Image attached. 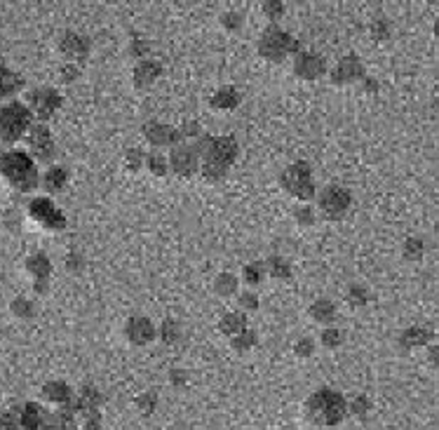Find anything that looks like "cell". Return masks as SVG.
Segmentation results:
<instances>
[{
	"label": "cell",
	"mask_w": 439,
	"mask_h": 430,
	"mask_svg": "<svg viewBox=\"0 0 439 430\" xmlns=\"http://www.w3.org/2000/svg\"><path fill=\"white\" fill-rule=\"evenodd\" d=\"M200 155V177L209 183H218L228 177L233 170L237 155H240V146L237 139L230 134L223 136H209L203 134L198 141H193Z\"/></svg>",
	"instance_id": "1"
},
{
	"label": "cell",
	"mask_w": 439,
	"mask_h": 430,
	"mask_svg": "<svg viewBox=\"0 0 439 430\" xmlns=\"http://www.w3.org/2000/svg\"><path fill=\"white\" fill-rule=\"evenodd\" d=\"M306 421L315 428H336L348 416V400L334 388H317L303 402Z\"/></svg>",
	"instance_id": "2"
},
{
	"label": "cell",
	"mask_w": 439,
	"mask_h": 430,
	"mask_svg": "<svg viewBox=\"0 0 439 430\" xmlns=\"http://www.w3.org/2000/svg\"><path fill=\"white\" fill-rule=\"evenodd\" d=\"M0 177L19 193H31V190L40 186L38 163L26 151L0 153Z\"/></svg>",
	"instance_id": "3"
},
{
	"label": "cell",
	"mask_w": 439,
	"mask_h": 430,
	"mask_svg": "<svg viewBox=\"0 0 439 430\" xmlns=\"http://www.w3.org/2000/svg\"><path fill=\"white\" fill-rule=\"evenodd\" d=\"M259 57L265 59L268 64H282L289 57L299 55V40L282 26H265L256 43Z\"/></svg>",
	"instance_id": "4"
},
{
	"label": "cell",
	"mask_w": 439,
	"mask_h": 430,
	"mask_svg": "<svg viewBox=\"0 0 439 430\" xmlns=\"http://www.w3.org/2000/svg\"><path fill=\"white\" fill-rule=\"evenodd\" d=\"M280 186L292 195L294 200H299L301 205H310L317 198V188L312 181V167L299 160L282 170L280 174Z\"/></svg>",
	"instance_id": "5"
},
{
	"label": "cell",
	"mask_w": 439,
	"mask_h": 430,
	"mask_svg": "<svg viewBox=\"0 0 439 430\" xmlns=\"http://www.w3.org/2000/svg\"><path fill=\"white\" fill-rule=\"evenodd\" d=\"M33 127V116L21 101H5L0 104V141L15 143L28 134Z\"/></svg>",
	"instance_id": "6"
},
{
	"label": "cell",
	"mask_w": 439,
	"mask_h": 430,
	"mask_svg": "<svg viewBox=\"0 0 439 430\" xmlns=\"http://www.w3.org/2000/svg\"><path fill=\"white\" fill-rule=\"evenodd\" d=\"M317 210L324 219H343L348 214V210L353 207V193L348 188L338 186V183H331V186H324L317 193Z\"/></svg>",
	"instance_id": "7"
},
{
	"label": "cell",
	"mask_w": 439,
	"mask_h": 430,
	"mask_svg": "<svg viewBox=\"0 0 439 430\" xmlns=\"http://www.w3.org/2000/svg\"><path fill=\"white\" fill-rule=\"evenodd\" d=\"M169 155V174H174L176 179H193L200 174V155L195 143L191 141H181L179 146H174Z\"/></svg>",
	"instance_id": "8"
},
{
	"label": "cell",
	"mask_w": 439,
	"mask_h": 430,
	"mask_svg": "<svg viewBox=\"0 0 439 430\" xmlns=\"http://www.w3.org/2000/svg\"><path fill=\"white\" fill-rule=\"evenodd\" d=\"M26 106L31 111L33 120H50L62 109V94L55 87H35L26 94Z\"/></svg>",
	"instance_id": "9"
},
{
	"label": "cell",
	"mask_w": 439,
	"mask_h": 430,
	"mask_svg": "<svg viewBox=\"0 0 439 430\" xmlns=\"http://www.w3.org/2000/svg\"><path fill=\"white\" fill-rule=\"evenodd\" d=\"M28 217H31L35 224H40L45 231H64L66 229V217L62 214V210L52 202L50 198H33L28 202Z\"/></svg>",
	"instance_id": "10"
},
{
	"label": "cell",
	"mask_w": 439,
	"mask_h": 430,
	"mask_svg": "<svg viewBox=\"0 0 439 430\" xmlns=\"http://www.w3.org/2000/svg\"><path fill=\"white\" fill-rule=\"evenodd\" d=\"M292 73L303 82H317V80H322L324 75H329L327 59L322 55H317V52L301 50L299 55L294 57Z\"/></svg>",
	"instance_id": "11"
},
{
	"label": "cell",
	"mask_w": 439,
	"mask_h": 430,
	"mask_svg": "<svg viewBox=\"0 0 439 430\" xmlns=\"http://www.w3.org/2000/svg\"><path fill=\"white\" fill-rule=\"evenodd\" d=\"M144 136L146 141L151 143L153 151H171V148L179 146L183 141L179 127L167 123H158V120H151L144 125Z\"/></svg>",
	"instance_id": "12"
},
{
	"label": "cell",
	"mask_w": 439,
	"mask_h": 430,
	"mask_svg": "<svg viewBox=\"0 0 439 430\" xmlns=\"http://www.w3.org/2000/svg\"><path fill=\"white\" fill-rule=\"evenodd\" d=\"M364 75H366L364 64H362V59L357 55L341 57L329 71V80H331V85H336V87L355 85L357 80H364Z\"/></svg>",
	"instance_id": "13"
},
{
	"label": "cell",
	"mask_w": 439,
	"mask_h": 430,
	"mask_svg": "<svg viewBox=\"0 0 439 430\" xmlns=\"http://www.w3.org/2000/svg\"><path fill=\"white\" fill-rule=\"evenodd\" d=\"M26 143H28V155H31L33 160L50 163V160L55 158V139H52V132L45 123H38L28 129Z\"/></svg>",
	"instance_id": "14"
},
{
	"label": "cell",
	"mask_w": 439,
	"mask_h": 430,
	"mask_svg": "<svg viewBox=\"0 0 439 430\" xmlns=\"http://www.w3.org/2000/svg\"><path fill=\"white\" fill-rule=\"evenodd\" d=\"M122 334L132 346H151L158 339V327L146 315H132V318L124 322Z\"/></svg>",
	"instance_id": "15"
},
{
	"label": "cell",
	"mask_w": 439,
	"mask_h": 430,
	"mask_svg": "<svg viewBox=\"0 0 439 430\" xmlns=\"http://www.w3.org/2000/svg\"><path fill=\"white\" fill-rule=\"evenodd\" d=\"M40 395H43V402L47 407H55V409L73 407V402H75L73 388L68 384H64V381H47L43 386V391H40Z\"/></svg>",
	"instance_id": "16"
},
{
	"label": "cell",
	"mask_w": 439,
	"mask_h": 430,
	"mask_svg": "<svg viewBox=\"0 0 439 430\" xmlns=\"http://www.w3.org/2000/svg\"><path fill=\"white\" fill-rule=\"evenodd\" d=\"M59 50H62V55L66 57L71 64H82L90 57V38H85V35L75 31H68L59 40Z\"/></svg>",
	"instance_id": "17"
},
{
	"label": "cell",
	"mask_w": 439,
	"mask_h": 430,
	"mask_svg": "<svg viewBox=\"0 0 439 430\" xmlns=\"http://www.w3.org/2000/svg\"><path fill=\"white\" fill-rule=\"evenodd\" d=\"M162 75V64L156 59H141L136 62L132 71V80L136 89H151L158 82V78Z\"/></svg>",
	"instance_id": "18"
},
{
	"label": "cell",
	"mask_w": 439,
	"mask_h": 430,
	"mask_svg": "<svg viewBox=\"0 0 439 430\" xmlns=\"http://www.w3.org/2000/svg\"><path fill=\"white\" fill-rule=\"evenodd\" d=\"M240 101H242L240 89L233 87V85H223V87H218L212 92L209 109L218 111V113H228V111H235L237 106H240Z\"/></svg>",
	"instance_id": "19"
},
{
	"label": "cell",
	"mask_w": 439,
	"mask_h": 430,
	"mask_svg": "<svg viewBox=\"0 0 439 430\" xmlns=\"http://www.w3.org/2000/svg\"><path fill=\"white\" fill-rule=\"evenodd\" d=\"M26 271L31 273L35 280V292H45L47 280L52 276V264L45 254H33L26 259Z\"/></svg>",
	"instance_id": "20"
},
{
	"label": "cell",
	"mask_w": 439,
	"mask_h": 430,
	"mask_svg": "<svg viewBox=\"0 0 439 430\" xmlns=\"http://www.w3.org/2000/svg\"><path fill=\"white\" fill-rule=\"evenodd\" d=\"M308 315H310L312 322H317V325L322 327H331L338 315V308L336 303L331 301V298H317V301L310 303V308H308Z\"/></svg>",
	"instance_id": "21"
},
{
	"label": "cell",
	"mask_w": 439,
	"mask_h": 430,
	"mask_svg": "<svg viewBox=\"0 0 439 430\" xmlns=\"http://www.w3.org/2000/svg\"><path fill=\"white\" fill-rule=\"evenodd\" d=\"M247 330H249V320H247V313H242V310H230V313H225L223 318L218 320V332L225 334L228 339L240 337V334Z\"/></svg>",
	"instance_id": "22"
},
{
	"label": "cell",
	"mask_w": 439,
	"mask_h": 430,
	"mask_svg": "<svg viewBox=\"0 0 439 430\" xmlns=\"http://www.w3.org/2000/svg\"><path fill=\"white\" fill-rule=\"evenodd\" d=\"M45 430H80V419H78V414L73 411V407L52 409Z\"/></svg>",
	"instance_id": "23"
},
{
	"label": "cell",
	"mask_w": 439,
	"mask_h": 430,
	"mask_svg": "<svg viewBox=\"0 0 439 430\" xmlns=\"http://www.w3.org/2000/svg\"><path fill=\"white\" fill-rule=\"evenodd\" d=\"M21 75L0 64V101L5 104V99H12L21 89Z\"/></svg>",
	"instance_id": "24"
},
{
	"label": "cell",
	"mask_w": 439,
	"mask_h": 430,
	"mask_svg": "<svg viewBox=\"0 0 439 430\" xmlns=\"http://www.w3.org/2000/svg\"><path fill=\"white\" fill-rule=\"evenodd\" d=\"M66 181H68V172L59 165H52L50 170L40 177V183H43V188L47 193H59V190H64Z\"/></svg>",
	"instance_id": "25"
},
{
	"label": "cell",
	"mask_w": 439,
	"mask_h": 430,
	"mask_svg": "<svg viewBox=\"0 0 439 430\" xmlns=\"http://www.w3.org/2000/svg\"><path fill=\"white\" fill-rule=\"evenodd\" d=\"M146 170L153 177L165 179L169 174V155L167 151H148L146 153Z\"/></svg>",
	"instance_id": "26"
},
{
	"label": "cell",
	"mask_w": 439,
	"mask_h": 430,
	"mask_svg": "<svg viewBox=\"0 0 439 430\" xmlns=\"http://www.w3.org/2000/svg\"><path fill=\"white\" fill-rule=\"evenodd\" d=\"M432 339V332L425 327H409L400 334V346L404 348H418V346H428Z\"/></svg>",
	"instance_id": "27"
},
{
	"label": "cell",
	"mask_w": 439,
	"mask_h": 430,
	"mask_svg": "<svg viewBox=\"0 0 439 430\" xmlns=\"http://www.w3.org/2000/svg\"><path fill=\"white\" fill-rule=\"evenodd\" d=\"M265 276H268V268H265V261H252L242 268V283H245L249 289H256V287L263 283Z\"/></svg>",
	"instance_id": "28"
},
{
	"label": "cell",
	"mask_w": 439,
	"mask_h": 430,
	"mask_svg": "<svg viewBox=\"0 0 439 430\" xmlns=\"http://www.w3.org/2000/svg\"><path fill=\"white\" fill-rule=\"evenodd\" d=\"M240 280H237L235 273H230V271H223V273H218L216 280H214V292L218 296H237L240 294Z\"/></svg>",
	"instance_id": "29"
},
{
	"label": "cell",
	"mask_w": 439,
	"mask_h": 430,
	"mask_svg": "<svg viewBox=\"0 0 439 430\" xmlns=\"http://www.w3.org/2000/svg\"><path fill=\"white\" fill-rule=\"evenodd\" d=\"M265 268H268V276L275 278V280H289L292 278V264H289V261L280 254L270 256V259L265 261Z\"/></svg>",
	"instance_id": "30"
},
{
	"label": "cell",
	"mask_w": 439,
	"mask_h": 430,
	"mask_svg": "<svg viewBox=\"0 0 439 430\" xmlns=\"http://www.w3.org/2000/svg\"><path fill=\"white\" fill-rule=\"evenodd\" d=\"M261 12H263V17L268 19V26H280V19L284 17V8L282 0H265L263 5H261Z\"/></svg>",
	"instance_id": "31"
},
{
	"label": "cell",
	"mask_w": 439,
	"mask_h": 430,
	"mask_svg": "<svg viewBox=\"0 0 439 430\" xmlns=\"http://www.w3.org/2000/svg\"><path fill=\"white\" fill-rule=\"evenodd\" d=\"M158 339L165 346H174L181 339V327L176 325L174 320H165L162 325L158 327Z\"/></svg>",
	"instance_id": "32"
},
{
	"label": "cell",
	"mask_w": 439,
	"mask_h": 430,
	"mask_svg": "<svg viewBox=\"0 0 439 430\" xmlns=\"http://www.w3.org/2000/svg\"><path fill=\"white\" fill-rule=\"evenodd\" d=\"M218 24H221L223 31L235 33V31H242V24H245V17H242L237 10H228V12H223V15L218 17Z\"/></svg>",
	"instance_id": "33"
},
{
	"label": "cell",
	"mask_w": 439,
	"mask_h": 430,
	"mask_svg": "<svg viewBox=\"0 0 439 430\" xmlns=\"http://www.w3.org/2000/svg\"><path fill=\"white\" fill-rule=\"evenodd\" d=\"M124 167L129 172H139L146 167V153L141 148H127L124 151Z\"/></svg>",
	"instance_id": "34"
},
{
	"label": "cell",
	"mask_w": 439,
	"mask_h": 430,
	"mask_svg": "<svg viewBox=\"0 0 439 430\" xmlns=\"http://www.w3.org/2000/svg\"><path fill=\"white\" fill-rule=\"evenodd\" d=\"M259 296L254 289H245L237 294V310H242V313H252V310L259 308Z\"/></svg>",
	"instance_id": "35"
},
{
	"label": "cell",
	"mask_w": 439,
	"mask_h": 430,
	"mask_svg": "<svg viewBox=\"0 0 439 430\" xmlns=\"http://www.w3.org/2000/svg\"><path fill=\"white\" fill-rule=\"evenodd\" d=\"M343 341V332L338 330L336 325H331V327H324L322 334H319V343L322 346H327V348H338Z\"/></svg>",
	"instance_id": "36"
},
{
	"label": "cell",
	"mask_w": 439,
	"mask_h": 430,
	"mask_svg": "<svg viewBox=\"0 0 439 430\" xmlns=\"http://www.w3.org/2000/svg\"><path fill=\"white\" fill-rule=\"evenodd\" d=\"M259 341V337H256V332L254 330H247V332H242L240 337H235V339H230V343H233V348L235 350H240V353H245V350L249 348H254Z\"/></svg>",
	"instance_id": "37"
},
{
	"label": "cell",
	"mask_w": 439,
	"mask_h": 430,
	"mask_svg": "<svg viewBox=\"0 0 439 430\" xmlns=\"http://www.w3.org/2000/svg\"><path fill=\"white\" fill-rule=\"evenodd\" d=\"M404 256L407 259H420L423 256V240L420 238H409L404 242Z\"/></svg>",
	"instance_id": "38"
},
{
	"label": "cell",
	"mask_w": 439,
	"mask_h": 430,
	"mask_svg": "<svg viewBox=\"0 0 439 430\" xmlns=\"http://www.w3.org/2000/svg\"><path fill=\"white\" fill-rule=\"evenodd\" d=\"M294 353L299 357H310L312 353H315V339H312V337L299 339V343L294 346Z\"/></svg>",
	"instance_id": "39"
},
{
	"label": "cell",
	"mask_w": 439,
	"mask_h": 430,
	"mask_svg": "<svg viewBox=\"0 0 439 430\" xmlns=\"http://www.w3.org/2000/svg\"><path fill=\"white\" fill-rule=\"evenodd\" d=\"M12 313L21 315V318H31V315H33V303L28 301V298H24V296L15 298V301H12Z\"/></svg>",
	"instance_id": "40"
},
{
	"label": "cell",
	"mask_w": 439,
	"mask_h": 430,
	"mask_svg": "<svg viewBox=\"0 0 439 430\" xmlns=\"http://www.w3.org/2000/svg\"><path fill=\"white\" fill-rule=\"evenodd\" d=\"M294 217H296V221H299L301 226H310V224H315V210H312L310 205H301L299 210L294 212Z\"/></svg>",
	"instance_id": "41"
},
{
	"label": "cell",
	"mask_w": 439,
	"mask_h": 430,
	"mask_svg": "<svg viewBox=\"0 0 439 430\" xmlns=\"http://www.w3.org/2000/svg\"><path fill=\"white\" fill-rule=\"evenodd\" d=\"M348 411H350V414L364 416L366 411H369V400H366L364 395L355 397V402H348Z\"/></svg>",
	"instance_id": "42"
},
{
	"label": "cell",
	"mask_w": 439,
	"mask_h": 430,
	"mask_svg": "<svg viewBox=\"0 0 439 430\" xmlns=\"http://www.w3.org/2000/svg\"><path fill=\"white\" fill-rule=\"evenodd\" d=\"M371 35H373L376 40H385V38L390 35V24H388V21H376V24L371 26Z\"/></svg>",
	"instance_id": "43"
},
{
	"label": "cell",
	"mask_w": 439,
	"mask_h": 430,
	"mask_svg": "<svg viewBox=\"0 0 439 430\" xmlns=\"http://www.w3.org/2000/svg\"><path fill=\"white\" fill-rule=\"evenodd\" d=\"M78 75H80L78 64H71V62L64 64V69H62V78H64V82H73Z\"/></svg>",
	"instance_id": "44"
},
{
	"label": "cell",
	"mask_w": 439,
	"mask_h": 430,
	"mask_svg": "<svg viewBox=\"0 0 439 430\" xmlns=\"http://www.w3.org/2000/svg\"><path fill=\"white\" fill-rule=\"evenodd\" d=\"M139 409L146 411V414H148V411L156 409V395H153V393H146V395H141L139 397Z\"/></svg>",
	"instance_id": "45"
},
{
	"label": "cell",
	"mask_w": 439,
	"mask_h": 430,
	"mask_svg": "<svg viewBox=\"0 0 439 430\" xmlns=\"http://www.w3.org/2000/svg\"><path fill=\"white\" fill-rule=\"evenodd\" d=\"M430 360H432V364H437L439 367V348H435V346L430 348Z\"/></svg>",
	"instance_id": "46"
},
{
	"label": "cell",
	"mask_w": 439,
	"mask_h": 430,
	"mask_svg": "<svg viewBox=\"0 0 439 430\" xmlns=\"http://www.w3.org/2000/svg\"><path fill=\"white\" fill-rule=\"evenodd\" d=\"M432 31H435V35H437V38H439V19L435 21V28H432Z\"/></svg>",
	"instance_id": "47"
},
{
	"label": "cell",
	"mask_w": 439,
	"mask_h": 430,
	"mask_svg": "<svg viewBox=\"0 0 439 430\" xmlns=\"http://www.w3.org/2000/svg\"><path fill=\"white\" fill-rule=\"evenodd\" d=\"M0 52H3V47H0Z\"/></svg>",
	"instance_id": "48"
}]
</instances>
